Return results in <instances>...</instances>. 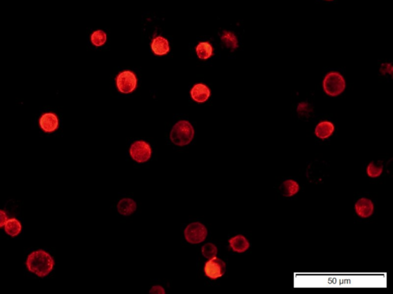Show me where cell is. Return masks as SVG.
<instances>
[{
  "label": "cell",
  "mask_w": 393,
  "mask_h": 294,
  "mask_svg": "<svg viewBox=\"0 0 393 294\" xmlns=\"http://www.w3.org/2000/svg\"><path fill=\"white\" fill-rule=\"evenodd\" d=\"M324 88L328 95L336 97L342 94L345 88L343 77L338 72L327 74L324 81Z\"/></svg>",
  "instance_id": "obj_3"
},
{
  "label": "cell",
  "mask_w": 393,
  "mask_h": 294,
  "mask_svg": "<svg viewBox=\"0 0 393 294\" xmlns=\"http://www.w3.org/2000/svg\"><path fill=\"white\" fill-rule=\"evenodd\" d=\"M334 126L332 123L328 121H324L317 125L315 129V133L317 136L321 139H326L331 136L334 133Z\"/></svg>",
  "instance_id": "obj_14"
},
{
  "label": "cell",
  "mask_w": 393,
  "mask_h": 294,
  "mask_svg": "<svg viewBox=\"0 0 393 294\" xmlns=\"http://www.w3.org/2000/svg\"><path fill=\"white\" fill-rule=\"evenodd\" d=\"M226 272V264L221 259H210L204 266V273L211 279H217L222 277Z\"/></svg>",
  "instance_id": "obj_7"
},
{
  "label": "cell",
  "mask_w": 393,
  "mask_h": 294,
  "mask_svg": "<svg viewBox=\"0 0 393 294\" xmlns=\"http://www.w3.org/2000/svg\"><path fill=\"white\" fill-rule=\"evenodd\" d=\"M152 153V150L150 145L142 140L135 142L130 148L131 158L141 164L150 160Z\"/></svg>",
  "instance_id": "obj_5"
},
{
  "label": "cell",
  "mask_w": 393,
  "mask_h": 294,
  "mask_svg": "<svg viewBox=\"0 0 393 294\" xmlns=\"http://www.w3.org/2000/svg\"><path fill=\"white\" fill-rule=\"evenodd\" d=\"M328 1H331V0H328Z\"/></svg>",
  "instance_id": "obj_24"
},
{
  "label": "cell",
  "mask_w": 393,
  "mask_h": 294,
  "mask_svg": "<svg viewBox=\"0 0 393 294\" xmlns=\"http://www.w3.org/2000/svg\"><path fill=\"white\" fill-rule=\"evenodd\" d=\"M92 44L96 46H102L106 43L107 36L106 33L102 30L96 31L91 36Z\"/></svg>",
  "instance_id": "obj_21"
},
{
  "label": "cell",
  "mask_w": 393,
  "mask_h": 294,
  "mask_svg": "<svg viewBox=\"0 0 393 294\" xmlns=\"http://www.w3.org/2000/svg\"><path fill=\"white\" fill-rule=\"evenodd\" d=\"M39 125L43 131L46 133H51L56 130L58 126V120L56 115L52 113L43 114L39 120Z\"/></svg>",
  "instance_id": "obj_8"
},
{
  "label": "cell",
  "mask_w": 393,
  "mask_h": 294,
  "mask_svg": "<svg viewBox=\"0 0 393 294\" xmlns=\"http://www.w3.org/2000/svg\"><path fill=\"white\" fill-rule=\"evenodd\" d=\"M355 209H356V213L360 217L368 218L373 214L374 206L370 199L363 198V199H359L356 203Z\"/></svg>",
  "instance_id": "obj_9"
},
{
  "label": "cell",
  "mask_w": 393,
  "mask_h": 294,
  "mask_svg": "<svg viewBox=\"0 0 393 294\" xmlns=\"http://www.w3.org/2000/svg\"><path fill=\"white\" fill-rule=\"evenodd\" d=\"M229 243H230L231 249L234 252H238V253H243V252H246L250 247V244H249L247 238L240 235L232 238L229 241Z\"/></svg>",
  "instance_id": "obj_13"
},
{
  "label": "cell",
  "mask_w": 393,
  "mask_h": 294,
  "mask_svg": "<svg viewBox=\"0 0 393 294\" xmlns=\"http://www.w3.org/2000/svg\"><path fill=\"white\" fill-rule=\"evenodd\" d=\"M194 136V129L191 123L186 121L177 122L170 133V140L174 144L179 146L189 144Z\"/></svg>",
  "instance_id": "obj_2"
},
{
  "label": "cell",
  "mask_w": 393,
  "mask_h": 294,
  "mask_svg": "<svg viewBox=\"0 0 393 294\" xmlns=\"http://www.w3.org/2000/svg\"><path fill=\"white\" fill-rule=\"evenodd\" d=\"M203 256L207 259H212L216 257L218 253V249L215 245L211 243H208L204 245L201 249Z\"/></svg>",
  "instance_id": "obj_20"
},
{
  "label": "cell",
  "mask_w": 393,
  "mask_h": 294,
  "mask_svg": "<svg viewBox=\"0 0 393 294\" xmlns=\"http://www.w3.org/2000/svg\"><path fill=\"white\" fill-rule=\"evenodd\" d=\"M137 205L135 201L131 199H123L117 204V211L124 216H129L135 212Z\"/></svg>",
  "instance_id": "obj_12"
},
{
  "label": "cell",
  "mask_w": 393,
  "mask_h": 294,
  "mask_svg": "<svg viewBox=\"0 0 393 294\" xmlns=\"http://www.w3.org/2000/svg\"><path fill=\"white\" fill-rule=\"evenodd\" d=\"M149 293L152 294H165V291L161 286H154L152 287V290L149 291Z\"/></svg>",
  "instance_id": "obj_22"
},
{
  "label": "cell",
  "mask_w": 393,
  "mask_h": 294,
  "mask_svg": "<svg viewBox=\"0 0 393 294\" xmlns=\"http://www.w3.org/2000/svg\"><path fill=\"white\" fill-rule=\"evenodd\" d=\"M383 166L381 162H372L367 168V173L372 178H376L383 172Z\"/></svg>",
  "instance_id": "obj_19"
},
{
  "label": "cell",
  "mask_w": 393,
  "mask_h": 294,
  "mask_svg": "<svg viewBox=\"0 0 393 294\" xmlns=\"http://www.w3.org/2000/svg\"><path fill=\"white\" fill-rule=\"evenodd\" d=\"M7 220H8V218H7V215L5 211H2V210H0V228L5 225Z\"/></svg>",
  "instance_id": "obj_23"
},
{
  "label": "cell",
  "mask_w": 393,
  "mask_h": 294,
  "mask_svg": "<svg viewBox=\"0 0 393 294\" xmlns=\"http://www.w3.org/2000/svg\"><path fill=\"white\" fill-rule=\"evenodd\" d=\"M299 189H300V186L298 185L297 182L293 180L285 181L280 187L281 194L286 197H289V196L296 194Z\"/></svg>",
  "instance_id": "obj_15"
},
{
  "label": "cell",
  "mask_w": 393,
  "mask_h": 294,
  "mask_svg": "<svg viewBox=\"0 0 393 294\" xmlns=\"http://www.w3.org/2000/svg\"><path fill=\"white\" fill-rule=\"evenodd\" d=\"M54 264V260L51 255L43 250L36 251L31 253L26 260L28 270L39 277H45L50 274Z\"/></svg>",
  "instance_id": "obj_1"
},
{
  "label": "cell",
  "mask_w": 393,
  "mask_h": 294,
  "mask_svg": "<svg viewBox=\"0 0 393 294\" xmlns=\"http://www.w3.org/2000/svg\"><path fill=\"white\" fill-rule=\"evenodd\" d=\"M22 230V225L20 222L15 218L7 220L5 224V231L10 236H17Z\"/></svg>",
  "instance_id": "obj_16"
},
{
  "label": "cell",
  "mask_w": 393,
  "mask_h": 294,
  "mask_svg": "<svg viewBox=\"0 0 393 294\" xmlns=\"http://www.w3.org/2000/svg\"><path fill=\"white\" fill-rule=\"evenodd\" d=\"M152 48L155 55H164L168 52L170 46L167 40H165V38L162 36H159L155 38L152 42Z\"/></svg>",
  "instance_id": "obj_11"
},
{
  "label": "cell",
  "mask_w": 393,
  "mask_h": 294,
  "mask_svg": "<svg viewBox=\"0 0 393 294\" xmlns=\"http://www.w3.org/2000/svg\"><path fill=\"white\" fill-rule=\"evenodd\" d=\"M137 79L135 74L131 72H121L117 78V88L123 94H129L135 90Z\"/></svg>",
  "instance_id": "obj_6"
},
{
  "label": "cell",
  "mask_w": 393,
  "mask_h": 294,
  "mask_svg": "<svg viewBox=\"0 0 393 294\" xmlns=\"http://www.w3.org/2000/svg\"><path fill=\"white\" fill-rule=\"evenodd\" d=\"M222 40L224 44L227 48H230L231 50L236 49L238 47V42H237V37L230 32H226V31L224 32Z\"/></svg>",
  "instance_id": "obj_18"
},
{
  "label": "cell",
  "mask_w": 393,
  "mask_h": 294,
  "mask_svg": "<svg viewBox=\"0 0 393 294\" xmlns=\"http://www.w3.org/2000/svg\"><path fill=\"white\" fill-rule=\"evenodd\" d=\"M191 97L195 101L203 103L205 102L209 98L211 92L206 85L198 84L194 86L191 90Z\"/></svg>",
  "instance_id": "obj_10"
},
{
  "label": "cell",
  "mask_w": 393,
  "mask_h": 294,
  "mask_svg": "<svg viewBox=\"0 0 393 294\" xmlns=\"http://www.w3.org/2000/svg\"><path fill=\"white\" fill-rule=\"evenodd\" d=\"M198 58L201 59H208L213 54L212 46L208 42H201L196 48Z\"/></svg>",
  "instance_id": "obj_17"
},
{
  "label": "cell",
  "mask_w": 393,
  "mask_h": 294,
  "mask_svg": "<svg viewBox=\"0 0 393 294\" xmlns=\"http://www.w3.org/2000/svg\"><path fill=\"white\" fill-rule=\"evenodd\" d=\"M208 236V230L204 224L200 222H193L188 224L184 230L186 241L190 244L202 243Z\"/></svg>",
  "instance_id": "obj_4"
}]
</instances>
